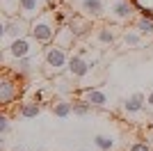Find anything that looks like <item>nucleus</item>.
<instances>
[{"label":"nucleus","mask_w":153,"mask_h":151,"mask_svg":"<svg viewBox=\"0 0 153 151\" xmlns=\"http://www.w3.org/2000/svg\"><path fill=\"white\" fill-rule=\"evenodd\" d=\"M69 60H71L69 48L57 46L55 41L48 44L44 48V76H48V78H57V76L66 73Z\"/></svg>","instance_id":"nucleus-1"},{"label":"nucleus","mask_w":153,"mask_h":151,"mask_svg":"<svg viewBox=\"0 0 153 151\" xmlns=\"http://www.w3.org/2000/svg\"><path fill=\"white\" fill-rule=\"evenodd\" d=\"M117 37H119V28H117L114 23H101L98 28H94V41L96 44H101V46H110V44H114Z\"/></svg>","instance_id":"nucleus-13"},{"label":"nucleus","mask_w":153,"mask_h":151,"mask_svg":"<svg viewBox=\"0 0 153 151\" xmlns=\"http://www.w3.org/2000/svg\"><path fill=\"white\" fill-rule=\"evenodd\" d=\"M69 28L76 32L78 39H85V37H89V32L94 30V19H89V16H85V14H80V12H76V14L71 12Z\"/></svg>","instance_id":"nucleus-10"},{"label":"nucleus","mask_w":153,"mask_h":151,"mask_svg":"<svg viewBox=\"0 0 153 151\" xmlns=\"http://www.w3.org/2000/svg\"><path fill=\"white\" fill-rule=\"evenodd\" d=\"M7 131H9V117H7V114H0V138H5Z\"/></svg>","instance_id":"nucleus-23"},{"label":"nucleus","mask_w":153,"mask_h":151,"mask_svg":"<svg viewBox=\"0 0 153 151\" xmlns=\"http://www.w3.org/2000/svg\"><path fill=\"white\" fill-rule=\"evenodd\" d=\"M57 30H59V25H57V21H55V12H53V9H46L41 16L30 21V34L37 39L41 46L53 44Z\"/></svg>","instance_id":"nucleus-2"},{"label":"nucleus","mask_w":153,"mask_h":151,"mask_svg":"<svg viewBox=\"0 0 153 151\" xmlns=\"http://www.w3.org/2000/svg\"><path fill=\"white\" fill-rule=\"evenodd\" d=\"M16 151H23V149H16Z\"/></svg>","instance_id":"nucleus-26"},{"label":"nucleus","mask_w":153,"mask_h":151,"mask_svg":"<svg viewBox=\"0 0 153 151\" xmlns=\"http://www.w3.org/2000/svg\"><path fill=\"white\" fill-rule=\"evenodd\" d=\"M121 41L128 46V48H142V46H144V34H142L137 28H133V30H123L121 32Z\"/></svg>","instance_id":"nucleus-16"},{"label":"nucleus","mask_w":153,"mask_h":151,"mask_svg":"<svg viewBox=\"0 0 153 151\" xmlns=\"http://www.w3.org/2000/svg\"><path fill=\"white\" fill-rule=\"evenodd\" d=\"M59 2H62V0H48V7L55 9V7H59Z\"/></svg>","instance_id":"nucleus-24"},{"label":"nucleus","mask_w":153,"mask_h":151,"mask_svg":"<svg viewBox=\"0 0 153 151\" xmlns=\"http://www.w3.org/2000/svg\"><path fill=\"white\" fill-rule=\"evenodd\" d=\"M51 110H53V114H55V117L66 119V117H71V114H73V101L59 99V101H55V103L51 105Z\"/></svg>","instance_id":"nucleus-18"},{"label":"nucleus","mask_w":153,"mask_h":151,"mask_svg":"<svg viewBox=\"0 0 153 151\" xmlns=\"http://www.w3.org/2000/svg\"><path fill=\"white\" fill-rule=\"evenodd\" d=\"M39 64H44V53H41V55L21 57V60H14L12 73L16 76V78H23V76H30V73H34V71H39Z\"/></svg>","instance_id":"nucleus-9"},{"label":"nucleus","mask_w":153,"mask_h":151,"mask_svg":"<svg viewBox=\"0 0 153 151\" xmlns=\"http://www.w3.org/2000/svg\"><path fill=\"white\" fill-rule=\"evenodd\" d=\"M94 144H96V149H101V151H112L114 149V138L112 135H96Z\"/></svg>","instance_id":"nucleus-20"},{"label":"nucleus","mask_w":153,"mask_h":151,"mask_svg":"<svg viewBox=\"0 0 153 151\" xmlns=\"http://www.w3.org/2000/svg\"><path fill=\"white\" fill-rule=\"evenodd\" d=\"M135 7L133 0H108V9H105V21L108 23H130L135 19Z\"/></svg>","instance_id":"nucleus-4"},{"label":"nucleus","mask_w":153,"mask_h":151,"mask_svg":"<svg viewBox=\"0 0 153 151\" xmlns=\"http://www.w3.org/2000/svg\"><path fill=\"white\" fill-rule=\"evenodd\" d=\"M16 96H19V78L14 73H5L0 78V103L7 108L14 103Z\"/></svg>","instance_id":"nucleus-8"},{"label":"nucleus","mask_w":153,"mask_h":151,"mask_svg":"<svg viewBox=\"0 0 153 151\" xmlns=\"http://www.w3.org/2000/svg\"><path fill=\"white\" fill-rule=\"evenodd\" d=\"M151 142H153V138H151Z\"/></svg>","instance_id":"nucleus-27"},{"label":"nucleus","mask_w":153,"mask_h":151,"mask_svg":"<svg viewBox=\"0 0 153 151\" xmlns=\"http://www.w3.org/2000/svg\"><path fill=\"white\" fill-rule=\"evenodd\" d=\"M91 71V62L85 57L82 50H76L71 53V60H69V67H66V78L69 80H80Z\"/></svg>","instance_id":"nucleus-6"},{"label":"nucleus","mask_w":153,"mask_h":151,"mask_svg":"<svg viewBox=\"0 0 153 151\" xmlns=\"http://www.w3.org/2000/svg\"><path fill=\"white\" fill-rule=\"evenodd\" d=\"M144 103H146V94L144 92H135L130 99L123 101V110L128 114H135V112H140V110H144Z\"/></svg>","instance_id":"nucleus-15"},{"label":"nucleus","mask_w":153,"mask_h":151,"mask_svg":"<svg viewBox=\"0 0 153 151\" xmlns=\"http://www.w3.org/2000/svg\"><path fill=\"white\" fill-rule=\"evenodd\" d=\"M135 28L142 32V34H153V19H149V16H137V21H135Z\"/></svg>","instance_id":"nucleus-21"},{"label":"nucleus","mask_w":153,"mask_h":151,"mask_svg":"<svg viewBox=\"0 0 153 151\" xmlns=\"http://www.w3.org/2000/svg\"><path fill=\"white\" fill-rule=\"evenodd\" d=\"M41 50V44L37 39L27 34V37H21V39H14L12 44L5 48V55L12 57V60H21V57H30V55H39Z\"/></svg>","instance_id":"nucleus-5"},{"label":"nucleus","mask_w":153,"mask_h":151,"mask_svg":"<svg viewBox=\"0 0 153 151\" xmlns=\"http://www.w3.org/2000/svg\"><path fill=\"white\" fill-rule=\"evenodd\" d=\"M80 96H82L91 108H98V110H105L110 105V96L103 92L101 87H82L80 89Z\"/></svg>","instance_id":"nucleus-12"},{"label":"nucleus","mask_w":153,"mask_h":151,"mask_svg":"<svg viewBox=\"0 0 153 151\" xmlns=\"http://www.w3.org/2000/svg\"><path fill=\"white\" fill-rule=\"evenodd\" d=\"M80 14L89 16L94 21H105V9H108V0H71Z\"/></svg>","instance_id":"nucleus-7"},{"label":"nucleus","mask_w":153,"mask_h":151,"mask_svg":"<svg viewBox=\"0 0 153 151\" xmlns=\"http://www.w3.org/2000/svg\"><path fill=\"white\" fill-rule=\"evenodd\" d=\"M146 103L153 108V92H149V96H146Z\"/></svg>","instance_id":"nucleus-25"},{"label":"nucleus","mask_w":153,"mask_h":151,"mask_svg":"<svg viewBox=\"0 0 153 151\" xmlns=\"http://www.w3.org/2000/svg\"><path fill=\"white\" fill-rule=\"evenodd\" d=\"M128 151H151V144H149L146 140H140V142H133Z\"/></svg>","instance_id":"nucleus-22"},{"label":"nucleus","mask_w":153,"mask_h":151,"mask_svg":"<svg viewBox=\"0 0 153 151\" xmlns=\"http://www.w3.org/2000/svg\"><path fill=\"white\" fill-rule=\"evenodd\" d=\"M39 112H41V103L34 99H27L21 103L19 108V114L23 117V119H34V117H39Z\"/></svg>","instance_id":"nucleus-17"},{"label":"nucleus","mask_w":153,"mask_h":151,"mask_svg":"<svg viewBox=\"0 0 153 151\" xmlns=\"http://www.w3.org/2000/svg\"><path fill=\"white\" fill-rule=\"evenodd\" d=\"M76 41H78V37H76V32L69 28V23L59 25L57 34H55V44H57V46H64V48H73V46H76Z\"/></svg>","instance_id":"nucleus-14"},{"label":"nucleus","mask_w":153,"mask_h":151,"mask_svg":"<svg viewBox=\"0 0 153 151\" xmlns=\"http://www.w3.org/2000/svg\"><path fill=\"white\" fill-rule=\"evenodd\" d=\"M91 110H94V108H91L82 96H80V99H73V114H78V117H87V114H91Z\"/></svg>","instance_id":"nucleus-19"},{"label":"nucleus","mask_w":153,"mask_h":151,"mask_svg":"<svg viewBox=\"0 0 153 151\" xmlns=\"http://www.w3.org/2000/svg\"><path fill=\"white\" fill-rule=\"evenodd\" d=\"M51 9L48 7V0H21V7H19V16H23L25 21H34L37 16Z\"/></svg>","instance_id":"nucleus-11"},{"label":"nucleus","mask_w":153,"mask_h":151,"mask_svg":"<svg viewBox=\"0 0 153 151\" xmlns=\"http://www.w3.org/2000/svg\"><path fill=\"white\" fill-rule=\"evenodd\" d=\"M30 34V21H25L23 16H0V39H2V48L12 44L14 39L27 37Z\"/></svg>","instance_id":"nucleus-3"}]
</instances>
